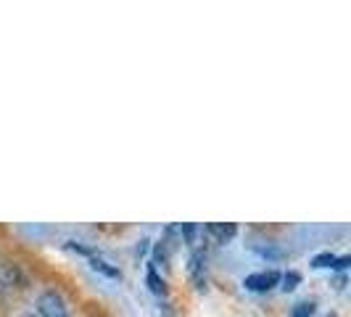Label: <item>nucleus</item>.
<instances>
[{
  "mask_svg": "<svg viewBox=\"0 0 351 317\" xmlns=\"http://www.w3.org/2000/svg\"><path fill=\"white\" fill-rule=\"evenodd\" d=\"M37 317H71L66 301L56 291H43L37 296Z\"/></svg>",
  "mask_w": 351,
  "mask_h": 317,
  "instance_id": "f257e3e1",
  "label": "nucleus"
},
{
  "mask_svg": "<svg viewBox=\"0 0 351 317\" xmlns=\"http://www.w3.org/2000/svg\"><path fill=\"white\" fill-rule=\"evenodd\" d=\"M278 283H280V272H278V270H262V272H251V275H246L243 285H246L248 291L264 294V291H272Z\"/></svg>",
  "mask_w": 351,
  "mask_h": 317,
  "instance_id": "f03ea898",
  "label": "nucleus"
},
{
  "mask_svg": "<svg viewBox=\"0 0 351 317\" xmlns=\"http://www.w3.org/2000/svg\"><path fill=\"white\" fill-rule=\"evenodd\" d=\"M188 272H191V281L201 291L206 285V254L204 251H193L191 254V264H188Z\"/></svg>",
  "mask_w": 351,
  "mask_h": 317,
  "instance_id": "7ed1b4c3",
  "label": "nucleus"
},
{
  "mask_svg": "<svg viewBox=\"0 0 351 317\" xmlns=\"http://www.w3.org/2000/svg\"><path fill=\"white\" fill-rule=\"evenodd\" d=\"M180 233H182V238L191 244L193 251H204V248H201L204 238H206V228H204V225H182Z\"/></svg>",
  "mask_w": 351,
  "mask_h": 317,
  "instance_id": "20e7f679",
  "label": "nucleus"
},
{
  "mask_svg": "<svg viewBox=\"0 0 351 317\" xmlns=\"http://www.w3.org/2000/svg\"><path fill=\"white\" fill-rule=\"evenodd\" d=\"M235 233H238V225H232V222H228V225H222V222H211V225H206V235H214L219 244H225V241H230V238H235Z\"/></svg>",
  "mask_w": 351,
  "mask_h": 317,
  "instance_id": "39448f33",
  "label": "nucleus"
},
{
  "mask_svg": "<svg viewBox=\"0 0 351 317\" xmlns=\"http://www.w3.org/2000/svg\"><path fill=\"white\" fill-rule=\"evenodd\" d=\"M145 283H148V288H151L156 296H164V294H167V283H164V278H161V275L156 272V264H148Z\"/></svg>",
  "mask_w": 351,
  "mask_h": 317,
  "instance_id": "423d86ee",
  "label": "nucleus"
},
{
  "mask_svg": "<svg viewBox=\"0 0 351 317\" xmlns=\"http://www.w3.org/2000/svg\"><path fill=\"white\" fill-rule=\"evenodd\" d=\"M14 278H16V270L0 264V296H5L8 288H14Z\"/></svg>",
  "mask_w": 351,
  "mask_h": 317,
  "instance_id": "0eeeda50",
  "label": "nucleus"
},
{
  "mask_svg": "<svg viewBox=\"0 0 351 317\" xmlns=\"http://www.w3.org/2000/svg\"><path fill=\"white\" fill-rule=\"evenodd\" d=\"M254 251H256L259 257H264V259H282V257H285L275 244H267V246H264V244H254Z\"/></svg>",
  "mask_w": 351,
  "mask_h": 317,
  "instance_id": "6e6552de",
  "label": "nucleus"
},
{
  "mask_svg": "<svg viewBox=\"0 0 351 317\" xmlns=\"http://www.w3.org/2000/svg\"><path fill=\"white\" fill-rule=\"evenodd\" d=\"M315 301H301V304H296L293 307V312H291V317H312L315 315Z\"/></svg>",
  "mask_w": 351,
  "mask_h": 317,
  "instance_id": "1a4fd4ad",
  "label": "nucleus"
},
{
  "mask_svg": "<svg viewBox=\"0 0 351 317\" xmlns=\"http://www.w3.org/2000/svg\"><path fill=\"white\" fill-rule=\"evenodd\" d=\"M299 283H301L299 272H285V275H282V291H293Z\"/></svg>",
  "mask_w": 351,
  "mask_h": 317,
  "instance_id": "9d476101",
  "label": "nucleus"
},
{
  "mask_svg": "<svg viewBox=\"0 0 351 317\" xmlns=\"http://www.w3.org/2000/svg\"><path fill=\"white\" fill-rule=\"evenodd\" d=\"M335 259H338L335 254H319V257L312 259V264L315 267H335Z\"/></svg>",
  "mask_w": 351,
  "mask_h": 317,
  "instance_id": "9b49d317",
  "label": "nucleus"
},
{
  "mask_svg": "<svg viewBox=\"0 0 351 317\" xmlns=\"http://www.w3.org/2000/svg\"><path fill=\"white\" fill-rule=\"evenodd\" d=\"M21 317H35V315H21Z\"/></svg>",
  "mask_w": 351,
  "mask_h": 317,
  "instance_id": "f8f14e48",
  "label": "nucleus"
},
{
  "mask_svg": "<svg viewBox=\"0 0 351 317\" xmlns=\"http://www.w3.org/2000/svg\"><path fill=\"white\" fill-rule=\"evenodd\" d=\"M328 317H335V315H328Z\"/></svg>",
  "mask_w": 351,
  "mask_h": 317,
  "instance_id": "ddd939ff",
  "label": "nucleus"
}]
</instances>
